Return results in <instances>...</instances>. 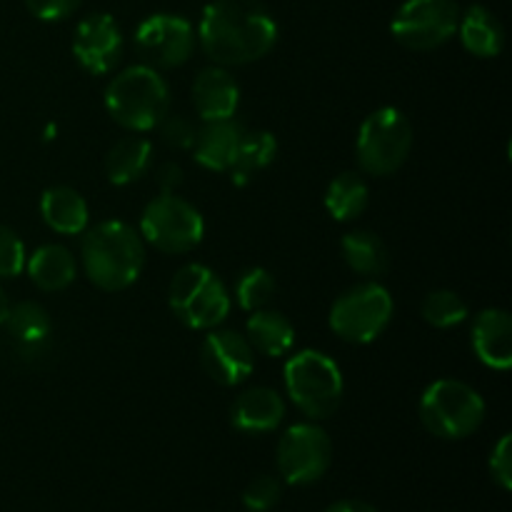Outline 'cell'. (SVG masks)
I'll return each instance as SVG.
<instances>
[{
    "instance_id": "cb8c5ba5",
    "label": "cell",
    "mask_w": 512,
    "mask_h": 512,
    "mask_svg": "<svg viewBox=\"0 0 512 512\" xmlns=\"http://www.w3.org/2000/svg\"><path fill=\"white\" fill-rule=\"evenodd\" d=\"M345 265L363 278H380L390 268V253L383 240L370 230H350L340 240Z\"/></svg>"
},
{
    "instance_id": "52a82bcc",
    "label": "cell",
    "mask_w": 512,
    "mask_h": 512,
    "mask_svg": "<svg viewBox=\"0 0 512 512\" xmlns=\"http://www.w3.org/2000/svg\"><path fill=\"white\" fill-rule=\"evenodd\" d=\"M413 150V125L403 110L393 105L373 110L358 130L355 155L370 178H388L398 173Z\"/></svg>"
},
{
    "instance_id": "ac0fdd59",
    "label": "cell",
    "mask_w": 512,
    "mask_h": 512,
    "mask_svg": "<svg viewBox=\"0 0 512 512\" xmlns=\"http://www.w3.org/2000/svg\"><path fill=\"white\" fill-rule=\"evenodd\" d=\"M243 135V123H238L235 118L205 123L203 128L198 130V138H195L193 145L195 160H198V165H203L205 170L228 173V170L233 168L240 143H243Z\"/></svg>"
},
{
    "instance_id": "f1b7e54d",
    "label": "cell",
    "mask_w": 512,
    "mask_h": 512,
    "mask_svg": "<svg viewBox=\"0 0 512 512\" xmlns=\"http://www.w3.org/2000/svg\"><path fill=\"white\" fill-rule=\"evenodd\" d=\"M275 295V278L265 268H248L235 280V300L245 313L265 308Z\"/></svg>"
},
{
    "instance_id": "e575fe53",
    "label": "cell",
    "mask_w": 512,
    "mask_h": 512,
    "mask_svg": "<svg viewBox=\"0 0 512 512\" xmlns=\"http://www.w3.org/2000/svg\"><path fill=\"white\" fill-rule=\"evenodd\" d=\"M155 183H158L160 193H178L183 185V168L178 163H163L155 170Z\"/></svg>"
},
{
    "instance_id": "ffe728a7",
    "label": "cell",
    "mask_w": 512,
    "mask_h": 512,
    "mask_svg": "<svg viewBox=\"0 0 512 512\" xmlns=\"http://www.w3.org/2000/svg\"><path fill=\"white\" fill-rule=\"evenodd\" d=\"M460 43L475 58H498L505 48V28L493 10L485 5H470L460 13L458 30Z\"/></svg>"
},
{
    "instance_id": "e0dca14e",
    "label": "cell",
    "mask_w": 512,
    "mask_h": 512,
    "mask_svg": "<svg viewBox=\"0 0 512 512\" xmlns=\"http://www.w3.org/2000/svg\"><path fill=\"white\" fill-rule=\"evenodd\" d=\"M285 420V400L278 390L265 388H248L235 398L230 408V423L238 433L245 435H265L280 428Z\"/></svg>"
},
{
    "instance_id": "4fadbf2b",
    "label": "cell",
    "mask_w": 512,
    "mask_h": 512,
    "mask_svg": "<svg viewBox=\"0 0 512 512\" xmlns=\"http://www.w3.org/2000/svg\"><path fill=\"white\" fill-rule=\"evenodd\" d=\"M255 350L250 348L248 338L235 330H208L200 343V365L205 375L223 388H238L253 375Z\"/></svg>"
},
{
    "instance_id": "2e32d148",
    "label": "cell",
    "mask_w": 512,
    "mask_h": 512,
    "mask_svg": "<svg viewBox=\"0 0 512 512\" xmlns=\"http://www.w3.org/2000/svg\"><path fill=\"white\" fill-rule=\"evenodd\" d=\"M475 355L490 370L512 368V318L503 308H485L475 315L470 335Z\"/></svg>"
},
{
    "instance_id": "277c9868",
    "label": "cell",
    "mask_w": 512,
    "mask_h": 512,
    "mask_svg": "<svg viewBox=\"0 0 512 512\" xmlns=\"http://www.w3.org/2000/svg\"><path fill=\"white\" fill-rule=\"evenodd\" d=\"M285 390L295 408L313 423L328 420L343 403L345 380L340 365L320 350H300L285 363Z\"/></svg>"
},
{
    "instance_id": "30bf717a",
    "label": "cell",
    "mask_w": 512,
    "mask_h": 512,
    "mask_svg": "<svg viewBox=\"0 0 512 512\" xmlns=\"http://www.w3.org/2000/svg\"><path fill=\"white\" fill-rule=\"evenodd\" d=\"M458 20L455 0H405L390 20V33L403 48L428 53L453 38Z\"/></svg>"
},
{
    "instance_id": "d590c367",
    "label": "cell",
    "mask_w": 512,
    "mask_h": 512,
    "mask_svg": "<svg viewBox=\"0 0 512 512\" xmlns=\"http://www.w3.org/2000/svg\"><path fill=\"white\" fill-rule=\"evenodd\" d=\"M325 512H380L373 505L363 503V500H338L330 508H325Z\"/></svg>"
},
{
    "instance_id": "d6986e66",
    "label": "cell",
    "mask_w": 512,
    "mask_h": 512,
    "mask_svg": "<svg viewBox=\"0 0 512 512\" xmlns=\"http://www.w3.org/2000/svg\"><path fill=\"white\" fill-rule=\"evenodd\" d=\"M40 215L58 235H83L90 223V210L83 195L70 185H53L40 198Z\"/></svg>"
},
{
    "instance_id": "83f0119b",
    "label": "cell",
    "mask_w": 512,
    "mask_h": 512,
    "mask_svg": "<svg viewBox=\"0 0 512 512\" xmlns=\"http://www.w3.org/2000/svg\"><path fill=\"white\" fill-rule=\"evenodd\" d=\"M420 315L428 325L438 330L455 328V325L465 323L470 315L468 303L460 298L455 290H433L425 295L423 305H420Z\"/></svg>"
},
{
    "instance_id": "7402d4cb",
    "label": "cell",
    "mask_w": 512,
    "mask_h": 512,
    "mask_svg": "<svg viewBox=\"0 0 512 512\" xmlns=\"http://www.w3.org/2000/svg\"><path fill=\"white\" fill-rule=\"evenodd\" d=\"M153 165V143L140 133L125 135L105 155V173L113 185H133L148 175Z\"/></svg>"
},
{
    "instance_id": "484cf974",
    "label": "cell",
    "mask_w": 512,
    "mask_h": 512,
    "mask_svg": "<svg viewBox=\"0 0 512 512\" xmlns=\"http://www.w3.org/2000/svg\"><path fill=\"white\" fill-rule=\"evenodd\" d=\"M275 155H278V140H275L273 133H268V130H245L233 168L228 170L233 185H238V188L248 185L255 178V173H260V170L273 163Z\"/></svg>"
},
{
    "instance_id": "d6a6232c",
    "label": "cell",
    "mask_w": 512,
    "mask_h": 512,
    "mask_svg": "<svg viewBox=\"0 0 512 512\" xmlns=\"http://www.w3.org/2000/svg\"><path fill=\"white\" fill-rule=\"evenodd\" d=\"M490 475L503 490H512V435L505 433L490 453Z\"/></svg>"
},
{
    "instance_id": "5bb4252c",
    "label": "cell",
    "mask_w": 512,
    "mask_h": 512,
    "mask_svg": "<svg viewBox=\"0 0 512 512\" xmlns=\"http://www.w3.org/2000/svg\"><path fill=\"white\" fill-rule=\"evenodd\" d=\"M123 33L113 15H85L73 33V55L80 68L90 75H105L123 58Z\"/></svg>"
},
{
    "instance_id": "8d00e7d4",
    "label": "cell",
    "mask_w": 512,
    "mask_h": 512,
    "mask_svg": "<svg viewBox=\"0 0 512 512\" xmlns=\"http://www.w3.org/2000/svg\"><path fill=\"white\" fill-rule=\"evenodd\" d=\"M8 308H10V303H8V298H5L3 288H0V328H3L5 315H8Z\"/></svg>"
},
{
    "instance_id": "5b68a950",
    "label": "cell",
    "mask_w": 512,
    "mask_h": 512,
    "mask_svg": "<svg viewBox=\"0 0 512 512\" xmlns=\"http://www.w3.org/2000/svg\"><path fill=\"white\" fill-rule=\"evenodd\" d=\"M423 428L440 440L470 438L485 420V400L473 385L443 378L423 390L418 405Z\"/></svg>"
},
{
    "instance_id": "1f68e13d",
    "label": "cell",
    "mask_w": 512,
    "mask_h": 512,
    "mask_svg": "<svg viewBox=\"0 0 512 512\" xmlns=\"http://www.w3.org/2000/svg\"><path fill=\"white\" fill-rule=\"evenodd\" d=\"M160 133H163V140L168 145L178 150H190L195 145V138H198V128L193 125V120H188L185 115H165L163 123L158 125Z\"/></svg>"
},
{
    "instance_id": "d4e9b609",
    "label": "cell",
    "mask_w": 512,
    "mask_h": 512,
    "mask_svg": "<svg viewBox=\"0 0 512 512\" xmlns=\"http://www.w3.org/2000/svg\"><path fill=\"white\" fill-rule=\"evenodd\" d=\"M370 188L368 180L360 173L345 170L325 190V210L333 220L348 223V220L360 218L368 210Z\"/></svg>"
},
{
    "instance_id": "7a4b0ae2",
    "label": "cell",
    "mask_w": 512,
    "mask_h": 512,
    "mask_svg": "<svg viewBox=\"0 0 512 512\" xmlns=\"http://www.w3.org/2000/svg\"><path fill=\"white\" fill-rule=\"evenodd\" d=\"M80 263L95 288L120 293L140 278L145 268V240L123 220H103L85 230Z\"/></svg>"
},
{
    "instance_id": "4dcf8cb0",
    "label": "cell",
    "mask_w": 512,
    "mask_h": 512,
    "mask_svg": "<svg viewBox=\"0 0 512 512\" xmlns=\"http://www.w3.org/2000/svg\"><path fill=\"white\" fill-rule=\"evenodd\" d=\"M25 260L28 253L18 233L8 225H0V278H18L25 270Z\"/></svg>"
},
{
    "instance_id": "8fae6325",
    "label": "cell",
    "mask_w": 512,
    "mask_h": 512,
    "mask_svg": "<svg viewBox=\"0 0 512 512\" xmlns=\"http://www.w3.org/2000/svg\"><path fill=\"white\" fill-rule=\"evenodd\" d=\"M278 473L288 485L318 483L333 463L330 435L318 423H295L278 440Z\"/></svg>"
},
{
    "instance_id": "ba28073f",
    "label": "cell",
    "mask_w": 512,
    "mask_h": 512,
    "mask_svg": "<svg viewBox=\"0 0 512 512\" xmlns=\"http://www.w3.org/2000/svg\"><path fill=\"white\" fill-rule=\"evenodd\" d=\"M395 313L393 295L375 280L345 290L330 308V328L340 340L368 345L385 333Z\"/></svg>"
},
{
    "instance_id": "44dd1931",
    "label": "cell",
    "mask_w": 512,
    "mask_h": 512,
    "mask_svg": "<svg viewBox=\"0 0 512 512\" xmlns=\"http://www.w3.org/2000/svg\"><path fill=\"white\" fill-rule=\"evenodd\" d=\"M25 270L33 285L43 293H60V290L70 288L73 280L78 278V263H75L73 253L65 245L48 243L40 245L28 260H25Z\"/></svg>"
},
{
    "instance_id": "f546056e",
    "label": "cell",
    "mask_w": 512,
    "mask_h": 512,
    "mask_svg": "<svg viewBox=\"0 0 512 512\" xmlns=\"http://www.w3.org/2000/svg\"><path fill=\"white\" fill-rule=\"evenodd\" d=\"M280 495H283V485H280L278 478L258 475L243 490V505L250 512H270L280 503Z\"/></svg>"
},
{
    "instance_id": "8992f818",
    "label": "cell",
    "mask_w": 512,
    "mask_h": 512,
    "mask_svg": "<svg viewBox=\"0 0 512 512\" xmlns=\"http://www.w3.org/2000/svg\"><path fill=\"white\" fill-rule=\"evenodd\" d=\"M168 303L185 328L213 330L230 315V290L208 265L188 263L170 280Z\"/></svg>"
},
{
    "instance_id": "9a60e30c",
    "label": "cell",
    "mask_w": 512,
    "mask_h": 512,
    "mask_svg": "<svg viewBox=\"0 0 512 512\" xmlns=\"http://www.w3.org/2000/svg\"><path fill=\"white\" fill-rule=\"evenodd\" d=\"M193 108L200 120L213 123V120L235 118L240 105L238 80L228 73L223 65H210L203 68L193 80Z\"/></svg>"
},
{
    "instance_id": "7c38bea8",
    "label": "cell",
    "mask_w": 512,
    "mask_h": 512,
    "mask_svg": "<svg viewBox=\"0 0 512 512\" xmlns=\"http://www.w3.org/2000/svg\"><path fill=\"white\" fill-rule=\"evenodd\" d=\"M198 38L188 18L173 13L148 15L135 30V53L153 70H173L190 60Z\"/></svg>"
},
{
    "instance_id": "9c48e42d",
    "label": "cell",
    "mask_w": 512,
    "mask_h": 512,
    "mask_svg": "<svg viewBox=\"0 0 512 512\" xmlns=\"http://www.w3.org/2000/svg\"><path fill=\"white\" fill-rule=\"evenodd\" d=\"M205 220L193 203L175 193H160L140 215V238L165 255H185L200 245Z\"/></svg>"
},
{
    "instance_id": "4316f807",
    "label": "cell",
    "mask_w": 512,
    "mask_h": 512,
    "mask_svg": "<svg viewBox=\"0 0 512 512\" xmlns=\"http://www.w3.org/2000/svg\"><path fill=\"white\" fill-rule=\"evenodd\" d=\"M3 325L23 350H38L53 330L48 310L35 300H20V303L10 305Z\"/></svg>"
},
{
    "instance_id": "3957f363",
    "label": "cell",
    "mask_w": 512,
    "mask_h": 512,
    "mask_svg": "<svg viewBox=\"0 0 512 512\" xmlns=\"http://www.w3.org/2000/svg\"><path fill=\"white\" fill-rule=\"evenodd\" d=\"M108 115L130 133H148L170 113V90L163 75L138 63L115 75L105 88Z\"/></svg>"
},
{
    "instance_id": "603a6c76",
    "label": "cell",
    "mask_w": 512,
    "mask_h": 512,
    "mask_svg": "<svg viewBox=\"0 0 512 512\" xmlns=\"http://www.w3.org/2000/svg\"><path fill=\"white\" fill-rule=\"evenodd\" d=\"M245 338L250 348L268 358H283L295 345V328L283 313L278 310H253V315L245 323Z\"/></svg>"
},
{
    "instance_id": "836d02e7",
    "label": "cell",
    "mask_w": 512,
    "mask_h": 512,
    "mask_svg": "<svg viewBox=\"0 0 512 512\" xmlns=\"http://www.w3.org/2000/svg\"><path fill=\"white\" fill-rule=\"evenodd\" d=\"M83 0H25V8L35 15L38 20H65L68 15H73L80 8Z\"/></svg>"
},
{
    "instance_id": "6da1fadb",
    "label": "cell",
    "mask_w": 512,
    "mask_h": 512,
    "mask_svg": "<svg viewBox=\"0 0 512 512\" xmlns=\"http://www.w3.org/2000/svg\"><path fill=\"white\" fill-rule=\"evenodd\" d=\"M213 65L235 68L265 58L278 43V23L260 0H213L195 30Z\"/></svg>"
}]
</instances>
